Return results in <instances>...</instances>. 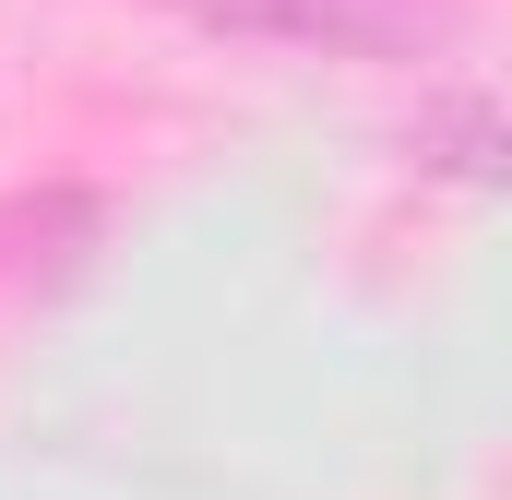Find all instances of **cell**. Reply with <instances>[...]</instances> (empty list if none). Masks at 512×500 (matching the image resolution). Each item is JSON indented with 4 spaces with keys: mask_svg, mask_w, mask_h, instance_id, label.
I'll return each mask as SVG.
<instances>
[{
    "mask_svg": "<svg viewBox=\"0 0 512 500\" xmlns=\"http://www.w3.org/2000/svg\"><path fill=\"white\" fill-rule=\"evenodd\" d=\"M191 12L262 48H322V60H429L465 24V0H191Z\"/></svg>",
    "mask_w": 512,
    "mask_h": 500,
    "instance_id": "obj_1",
    "label": "cell"
},
{
    "mask_svg": "<svg viewBox=\"0 0 512 500\" xmlns=\"http://www.w3.org/2000/svg\"><path fill=\"white\" fill-rule=\"evenodd\" d=\"M441 179H489V155H501V108L477 96V84H441L429 108H417V131H405Z\"/></svg>",
    "mask_w": 512,
    "mask_h": 500,
    "instance_id": "obj_2",
    "label": "cell"
}]
</instances>
